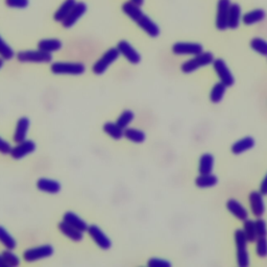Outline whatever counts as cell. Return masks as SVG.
Segmentation results:
<instances>
[{"label": "cell", "instance_id": "cell-1", "mask_svg": "<svg viewBox=\"0 0 267 267\" xmlns=\"http://www.w3.org/2000/svg\"><path fill=\"white\" fill-rule=\"evenodd\" d=\"M121 10L130 19H132L143 32H145L150 37H152V38L159 37L160 27L155 22H153L149 16L143 13L141 6L136 5L128 0V1L122 4Z\"/></svg>", "mask_w": 267, "mask_h": 267}, {"label": "cell", "instance_id": "cell-2", "mask_svg": "<svg viewBox=\"0 0 267 267\" xmlns=\"http://www.w3.org/2000/svg\"><path fill=\"white\" fill-rule=\"evenodd\" d=\"M214 60L215 58L213 53L210 51H202L201 53L196 54V56H193L192 59L183 63L181 66V70L182 72L186 73V75H189V73L194 72L199 68L212 65Z\"/></svg>", "mask_w": 267, "mask_h": 267}, {"label": "cell", "instance_id": "cell-3", "mask_svg": "<svg viewBox=\"0 0 267 267\" xmlns=\"http://www.w3.org/2000/svg\"><path fill=\"white\" fill-rule=\"evenodd\" d=\"M235 243L237 250V263L240 267H247L251 263L250 260V253L247 250L248 240L243 232V229H238L235 231Z\"/></svg>", "mask_w": 267, "mask_h": 267}, {"label": "cell", "instance_id": "cell-4", "mask_svg": "<svg viewBox=\"0 0 267 267\" xmlns=\"http://www.w3.org/2000/svg\"><path fill=\"white\" fill-rule=\"evenodd\" d=\"M50 70L57 76H80L85 73L86 67L81 63L56 62L51 64Z\"/></svg>", "mask_w": 267, "mask_h": 267}, {"label": "cell", "instance_id": "cell-5", "mask_svg": "<svg viewBox=\"0 0 267 267\" xmlns=\"http://www.w3.org/2000/svg\"><path fill=\"white\" fill-rule=\"evenodd\" d=\"M17 60L21 63H50L52 54L49 52L38 50H21L17 53Z\"/></svg>", "mask_w": 267, "mask_h": 267}, {"label": "cell", "instance_id": "cell-6", "mask_svg": "<svg viewBox=\"0 0 267 267\" xmlns=\"http://www.w3.org/2000/svg\"><path fill=\"white\" fill-rule=\"evenodd\" d=\"M120 56V52L116 48H110L109 50H107L103 57H101L92 67V70L97 76H101L104 75V73L108 70V68L112 65L114 62L117 61V59Z\"/></svg>", "mask_w": 267, "mask_h": 267}, {"label": "cell", "instance_id": "cell-7", "mask_svg": "<svg viewBox=\"0 0 267 267\" xmlns=\"http://www.w3.org/2000/svg\"><path fill=\"white\" fill-rule=\"evenodd\" d=\"M54 248L50 244H44L40 246H36L29 248L23 253V259L26 262H34L42 259H46L53 255Z\"/></svg>", "mask_w": 267, "mask_h": 267}, {"label": "cell", "instance_id": "cell-8", "mask_svg": "<svg viewBox=\"0 0 267 267\" xmlns=\"http://www.w3.org/2000/svg\"><path fill=\"white\" fill-rule=\"evenodd\" d=\"M212 65H213L214 71L219 78V81L223 82L227 88L232 87L235 84V77L233 73L229 70L227 63L223 59H215Z\"/></svg>", "mask_w": 267, "mask_h": 267}, {"label": "cell", "instance_id": "cell-9", "mask_svg": "<svg viewBox=\"0 0 267 267\" xmlns=\"http://www.w3.org/2000/svg\"><path fill=\"white\" fill-rule=\"evenodd\" d=\"M202 51V45L195 42H177L172 45V52L177 56H196Z\"/></svg>", "mask_w": 267, "mask_h": 267}, {"label": "cell", "instance_id": "cell-10", "mask_svg": "<svg viewBox=\"0 0 267 267\" xmlns=\"http://www.w3.org/2000/svg\"><path fill=\"white\" fill-rule=\"evenodd\" d=\"M231 6V0H218L216 13V29L218 31H226L229 29V12Z\"/></svg>", "mask_w": 267, "mask_h": 267}, {"label": "cell", "instance_id": "cell-11", "mask_svg": "<svg viewBox=\"0 0 267 267\" xmlns=\"http://www.w3.org/2000/svg\"><path fill=\"white\" fill-rule=\"evenodd\" d=\"M87 232L90 235V237L93 239V241L98 245V247L101 248V250L108 251L111 248L112 246L111 239L107 236V234L98 226L96 225L89 226Z\"/></svg>", "mask_w": 267, "mask_h": 267}, {"label": "cell", "instance_id": "cell-12", "mask_svg": "<svg viewBox=\"0 0 267 267\" xmlns=\"http://www.w3.org/2000/svg\"><path fill=\"white\" fill-rule=\"evenodd\" d=\"M87 10H88V6L85 2H82V1L76 2V4L72 8L71 12L68 14V16L62 21L63 27H65V29H71V27L86 14Z\"/></svg>", "mask_w": 267, "mask_h": 267}, {"label": "cell", "instance_id": "cell-13", "mask_svg": "<svg viewBox=\"0 0 267 267\" xmlns=\"http://www.w3.org/2000/svg\"><path fill=\"white\" fill-rule=\"evenodd\" d=\"M264 195L260 191H252L248 195V201H250L251 211L255 217H262L265 213V202Z\"/></svg>", "mask_w": 267, "mask_h": 267}, {"label": "cell", "instance_id": "cell-14", "mask_svg": "<svg viewBox=\"0 0 267 267\" xmlns=\"http://www.w3.org/2000/svg\"><path fill=\"white\" fill-rule=\"evenodd\" d=\"M117 49L120 52V54L134 65H137L141 62V56L140 53L136 50L133 46L125 40H121L117 44Z\"/></svg>", "mask_w": 267, "mask_h": 267}, {"label": "cell", "instance_id": "cell-15", "mask_svg": "<svg viewBox=\"0 0 267 267\" xmlns=\"http://www.w3.org/2000/svg\"><path fill=\"white\" fill-rule=\"evenodd\" d=\"M36 151V144L32 140H24L18 143L11 151L12 158L15 160H21L24 156L33 153Z\"/></svg>", "mask_w": 267, "mask_h": 267}, {"label": "cell", "instance_id": "cell-16", "mask_svg": "<svg viewBox=\"0 0 267 267\" xmlns=\"http://www.w3.org/2000/svg\"><path fill=\"white\" fill-rule=\"evenodd\" d=\"M227 209L229 213L240 222H245L246 219H248V211L237 199H229L227 201Z\"/></svg>", "mask_w": 267, "mask_h": 267}, {"label": "cell", "instance_id": "cell-17", "mask_svg": "<svg viewBox=\"0 0 267 267\" xmlns=\"http://www.w3.org/2000/svg\"><path fill=\"white\" fill-rule=\"evenodd\" d=\"M30 125H31V121L27 117H21L19 120H18L15 134H14V141L16 143H20L26 140L27 133H29V130H30Z\"/></svg>", "mask_w": 267, "mask_h": 267}, {"label": "cell", "instance_id": "cell-18", "mask_svg": "<svg viewBox=\"0 0 267 267\" xmlns=\"http://www.w3.org/2000/svg\"><path fill=\"white\" fill-rule=\"evenodd\" d=\"M256 145V141L253 137H244L241 138V139H239L238 141H236L232 147H231V152L234 154H241L243 153H246L248 151L253 150Z\"/></svg>", "mask_w": 267, "mask_h": 267}, {"label": "cell", "instance_id": "cell-19", "mask_svg": "<svg viewBox=\"0 0 267 267\" xmlns=\"http://www.w3.org/2000/svg\"><path fill=\"white\" fill-rule=\"evenodd\" d=\"M37 188L42 192L49 193V194H57L61 191L62 187L58 181L42 178L37 182Z\"/></svg>", "mask_w": 267, "mask_h": 267}, {"label": "cell", "instance_id": "cell-20", "mask_svg": "<svg viewBox=\"0 0 267 267\" xmlns=\"http://www.w3.org/2000/svg\"><path fill=\"white\" fill-rule=\"evenodd\" d=\"M63 220L65 223H67L68 225L76 228L81 232H87V229L89 228L88 224L85 222L84 219H82L79 215H77L76 213H75V212H71V211H68V212H66L65 214H64Z\"/></svg>", "mask_w": 267, "mask_h": 267}, {"label": "cell", "instance_id": "cell-21", "mask_svg": "<svg viewBox=\"0 0 267 267\" xmlns=\"http://www.w3.org/2000/svg\"><path fill=\"white\" fill-rule=\"evenodd\" d=\"M58 227H59L60 231L66 237L71 239L72 241L79 242V241L82 240V239H84V234H82L84 232H81V231H79V229H77L76 228L68 225L67 223L64 222V220L58 225Z\"/></svg>", "mask_w": 267, "mask_h": 267}, {"label": "cell", "instance_id": "cell-22", "mask_svg": "<svg viewBox=\"0 0 267 267\" xmlns=\"http://www.w3.org/2000/svg\"><path fill=\"white\" fill-rule=\"evenodd\" d=\"M242 19V10L241 6L238 3H231L229 6V29L236 30L238 26L240 25Z\"/></svg>", "mask_w": 267, "mask_h": 267}, {"label": "cell", "instance_id": "cell-23", "mask_svg": "<svg viewBox=\"0 0 267 267\" xmlns=\"http://www.w3.org/2000/svg\"><path fill=\"white\" fill-rule=\"evenodd\" d=\"M266 17V13L262 8H255V10L248 11L244 15H242V23L244 25H254L263 21Z\"/></svg>", "mask_w": 267, "mask_h": 267}, {"label": "cell", "instance_id": "cell-24", "mask_svg": "<svg viewBox=\"0 0 267 267\" xmlns=\"http://www.w3.org/2000/svg\"><path fill=\"white\" fill-rule=\"evenodd\" d=\"M215 158L212 153H206L200 155L198 162V172L199 174H209L212 173L214 169Z\"/></svg>", "mask_w": 267, "mask_h": 267}, {"label": "cell", "instance_id": "cell-25", "mask_svg": "<svg viewBox=\"0 0 267 267\" xmlns=\"http://www.w3.org/2000/svg\"><path fill=\"white\" fill-rule=\"evenodd\" d=\"M76 4V0H65L61 6L58 8L57 12L53 15V19L57 22H61L65 19L68 16V14L71 12V10Z\"/></svg>", "mask_w": 267, "mask_h": 267}, {"label": "cell", "instance_id": "cell-26", "mask_svg": "<svg viewBox=\"0 0 267 267\" xmlns=\"http://www.w3.org/2000/svg\"><path fill=\"white\" fill-rule=\"evenodd\" d=\"M218 184V178L213 173L199 174L195 179V185L200 189H207L216 186Z\"/></svg>", "mask_w": 267, "mask_h": 267}, {"label": "cell", "instance_id": "cell-27", "mask_svg": "<svg viewBox=\"0 0 267 267\" xmlns=\"http://www.w3.org/2000/svg\"><path fill=\"white\" fill-rule=\"evenodd\" d=\"M37 46H38V49L51 53L59 51L63 47V43L59 39H43L38 42Z\"/></svg>", "mask_w": 267, "mask_h": 267}, {"label": "cell", "instance_id": "cell-28", "mask_svg": "<svg viewBox=\"0 0 267 267\" xmlns=\"http://www.w3.org/2000/svg\"><path fill=\"white\" fill-rule=\"evenodd\" d=\"M104 132L115 140H120L124 137V130L119 126L117 123L106 122L103 126Z\"/></svg>", "mask_w": 267, "mask_h": 267}, {"label": "cell", "instance_id": "cell-29", "mask_svg": "<svg viewBox=\"0 0 267 267\" xmlns=\"http://www.w3.org/2000/svg\"><path fill=\"white\" fill-rule=\"evenodd\" d=\"M227 92V87L223 84V82H216V84L212 88L210 92V100L213 104H219L222 103Z\"/></svg>", "mask_w": 267, "mask_h": 267}, {"label": "cell", "instance_id": "cell-30", "mask_svg": "<svg viewBox=\"0 0 267 267\" xmlns=\"http://www.w3.org/2000/svg\"><path fill=\"white\" fill-rule=\"evenodd\" d=\"M124 137L134 143H142L146 139V135L143 131L138 128L127 127L124 130Z\"/></svg>", "mask_w": 267, "mask_h": 267}, {"label": "cell", "instance_id": "cell-31", "mask_svg": "<svg viewBox=\"0 0 267 267\" xmlns=\"http://www.w3.org/2000/svg\"><path fill=\"white\" fill-rule=\"evenodd\" d=\"M0 243L4 245V247H6L7 250H11V251L15 250L17 246L15 238L1 226H0Z\"/></svg>", "mask_w": 267, "mask_h": 267}, {"label": "cell", "instance_id": "cell-32", "mask_svg": "<svg viewBox=\"0 0 267 267\" xmlns=\"http://www.w3.org/2000/svg\"><path fill=\"white\" fill-rule=\"evenodd\" d=\"M243 232L247 238L248 242H256L258 235H257V229H256V225L255 222L252 219H246L245 222H243Z\"/></svg>", "mask_w": 267, "mask_h": 267}, {"label": "cell", "instance_id": "cell-33", "mask_svg": "<svg viewBox=\"0 0 267 267\" xmlns=\"http://www.w3.org/2000/svg\"><path fill=\"white\" fill-rule=\"evenodd\" d=\"M251 48L257 52L261 54L263 57H267V41L264 40L263 38H260V37H256V38H253L251 40Z\"/></svg>", "mask_w": 267, "mask_h": 267}, {"label": "cell", "instance_id": "cell-34", "mask_svg": "<svg viewBox=\"0 0 267 267\" xmlns=\"http://www.w3.org/2000/svg\"><path fill=\"white\" fill-rule=\"evenodd\" d=\"M135 118V114L133 111H131V110H125V111H123L120 116L118 117L117 119V124L120 126L122 130H125V128L128 127V125H130L132 123V121L134 120Z\"/></svg>", "mask_w": 267, "mask_h": 267}, {"label": "cell", "instance_id": "cell-35", "mask_svg": "<svg viewBox=\"0 0 267 267\" xmlns=\"http://www.w3.org/2000/svg\"><path fill=\"white\" fill-rule=\"evenodd\" d=\"M0 57L5 61H10L15 57L13 48L1 38V36H0Z\"/></svg>", "mask_w": 267, "mask_h": 267}, {"label": "cell", "instance_id": "cell-36", "mask_svg": "<svg viewBox=\"0 0 267 267\" xmlns=\"http://www.w3.org/2000/svg\"><path fill=\"white\" fill-rule=\"evenodd\" d=\"M256 254L260 258L267 257V238L258 237L256 240Z\"/></svg>", "mask_w": 267, "mask_h": 267}, {"label": "cell", "instance_id": "cell-37", "mask_svg": "<svg viewBox=\"0 0 267 267\" xmlns=\"http://www.w3.org/2000/svg\"><path fill=\"white\" fill-rule=\"evenodd\" d=\"M2 257L4 261L6 262V264L8 266H12V267H16L20 264V259L19 257H18L16 254H14L11 250H7V251H4L2 252Z\"/></svg>", "mask_w": 267, "mask_h": 267}, {"label": "cell", "instance_id": "cell-38", "mask_svg": "<svg viewBox=\"0 0 267 267\" xmlns=\"http://www.w3.org/2000/svg\"><path fill=\"white\" fill-rule=\"evenodd\" d=\"M255 225L258 237H267V224L265 220L262 217L257 218V220H255Z\"/></svg>", "mask_w": 267, "mask_h": 267}, {"label": "cell", "instance_id": "cell-39", "mask_svg": "<svg viewBox=\"0 0 267 267\" xmlns=\"http://www.w3.org/2000/svg\"><path fill=\"white\" fill-rule=\"evenodd\" d=\"M4 2L11 8H26L30 4V0H4Z\"/></svg>", "mask_w": 267, "mask_h": 267}, {"label": "cell", "instance_id": "cell-40", "mask_svg": "<svg viewBox=\"0 0 267 267\" xmlns=\"http://www.w3.org/2000/svg\"><path fill=\"white\" fill-rule=\"evenodd\" d=\"M147 265L151 267H170L171 263L165 259H161V258H151Z\"/></svg>", "mask_w": 267, "mask_h": 267}, {"label": "cell", "instance_id": "cell-41", "mask_svg": "<svg viewBox=\"0 0 267 267\" xmlns=\"http://www.w3.org/2000/svg\"><path fill=\"white\" fill-rule=\"evenodd\" d=\"M12 149L13 147L11 146V144L0 137V153H3V154L11 153Z\"/></svg>", "mask_w": 267, "mask_h": 267}, {"label": "cell", "instance_id": "cell-42", "mask_svg": "<svg viewBox=\"0 0 267 267\" xmlns=\"http://www.w3.org/2000/svg\"><path fill=\"white\" fill-rule=\"evenodd\" d=\"M263 195H267V173L265 174V177L260 185V190H259Z\"/></svg>", "mask_w": 267, "mask_h": 267}, {"label": "cell", "instance_id": "cell-43", "mask_svg": "<svg viewBox=\"0 0 267 267\" xmlns=\"http://www.w3.org/2000/svg\"><path fill=\"white\" fill-rule=\"evenodd\" d=\"M130 1L136 5H139V6H142L144 3V0H130Z\"/></svg>", "mask_w": 267, "mask_h": 267}, {"label": "cell", "instance_id": "cell-44", "mask_svg": "<svg viewBox=\"0 0 267 267\" xmlns=\"http://www.w3.org/2000/svg\"><path fill=\"white\" fill-rule=\"evenodd\" d=\"M8 265L6 264V262L4 261L2 255H0V267H7Z\"/></svg>", "mask_w": 267, "mask_h": 267}, {"label": "cell", "instance_id": "cell-45", "mask_svg": "<svg viewBox=\"0 0 267 267\" xmlns=\"http://www.w3.org/2000/svg\"><path fill=\"white\" fill-rule=\"evenodd\" d=\"M3 63H4V60H3L1 57H0V69L2 68V66H3Z\"/></svg>", "mask_w": 267, "mask_h": 267}]
</instances>
